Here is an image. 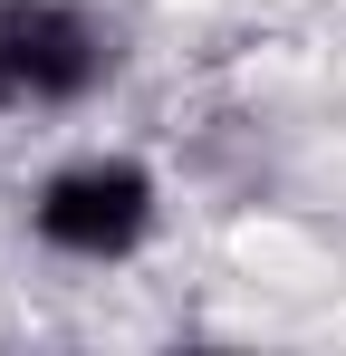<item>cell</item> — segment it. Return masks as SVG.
<instances>
[{
  "mask_svg": "<svg viewBox=\"0 0 346 356\" xmlns=\"http://www.w3.org/2000/svg\"><path fill=\"white\" fill-rule=\"evenodd\" d=\"M154 222H164V183H154V164H135V154H67V164L39 174V193H29L39 250L87 260V270L135 260V250L154 241Z\"/></svg>",
  "mask_w": 346,
  "mask_h": 356,
  "instance_id": "6da1fadb",
  "label": "cell"
},
{
  "mask_svg": "<svg viewBox=\"0 0 346 356\" xmlns=\"http://www.w3.org/2000/svg\"><path fill=\"white\" fill-rule=\"evenodd\" d=\"M115 77V29L87 0H0V116H67Z\"/></svg>",
  "mask_w": 346,
  "mask_h": 356,
  "instance_id": "7a4b0ae2",
  "label": "cell"
}]
</instances>
